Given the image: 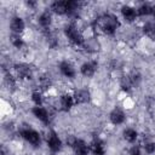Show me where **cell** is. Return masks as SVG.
<instances>
[{
    "instance_id": "d6986e66",
    "label": "cell",
    "mask_w": 155,
    "mask_h": 155,
    "mask_svg": "<svg viewBox=\"0 0 155 155\" xmlns=\"http://www.w3.org/2000/svg\"><path fill=\"white\" fill-rule=\"evenodd\" d=\"M124 137L127 142H134L137 139V132L132 128H127L125 132H124Z\"/></svg>"
},
{
    "instance_id": "5bb4252c",
    "label": "cell",
    "mask_w": 155,
    "mask_h": 155,
    "mask_svg": "<svg viewBox=\"0 0 155 155\" xmlns=\"http://www.w3.org/2000/svg\"><path fill=\"white\" fill-rule=\"evenodd\" d=\"M59 68H61V71H62L65 76H68V78H74L75 70H74V68H73V65H71L70 63H68V62H62L61 65H59Z\"/></svg>"
},
{
    "instance_id": "4316f807",
    "label": "cell",
    "mask_w": 155,
    "mask_h": 155,
    "mask_svg": "<svg viewBox=\"0 0 155 155\" xmlns=\"http://www.w3.org/2000/svg\"><path fill=\"white\" fill-rule=\"evenodd\" d=\"M128 155H142V154H140V151H139L138 148H132Z\"/></svg>"
},
{
    "instance_id": "7402d4cb",
    "label": "cell",
    "mask_w": 155,
    "mask_h": 155,
    "mask_svg": "<svg viewBox=\"0 0 155 155\" xmlns=\"http://www.w3.org/2000/svg\"><path fill=\"white\" fill-rule=\"evenodd\" d=\"M11 42H12L16 47H18V48L23 45V41H22L19 34H12V35H11Z\"/></svg>"
},
{
    "instance_id": "83f0119b",
    "label": "cell",
    "mask_w": 155,
    "mask_h": 155,
    "mask_svg": "<svg viewBox=\"0 0 155 155\" xmlns=\"http://www.w3.org/2000/svg\"><path fill=\"white\" fill-rule=\"evenodd\" d=\"M0 155H7V154H6V151H5V149H4V148H2V149H1V151H0Z\"/></svg>"
},
{
    "instance_id": "8992f818",
    "label": "cell",
    "mask_w": 155,
    "mask_h": 155,
    "mask_svg": "<svg viewBox=\"0 0 155 155\" xmlns=\"http://www.w3.org/2000/svg\"><path fill=\"white\" fill-rule=\"evenodd\" d=\"M11 29L15 34H19L24 29V22L19 17H13L11 21Z\"/></svg>"
},
{
    "instance_id": "ba28073f",
    "label": "cell",
    "mask_w": 155,
    "mask_h": 155,
    "mask_svg": "<svg viewBox=\"0 0 155 155\" xmlns=\"http://www.w3.org/2000/svg\"><path fill=\"white\" fill-rule=\"evenodd\" d=\"M74 99H75L76 103H80V104L86 103V102L90 101V92L86 91V90H79V91L75 92Z\"/></svg>"
},
{
    "instance_id": "44dd1931",
    "label": "cell",
    "mask_w": 155,
    "mask_h": 155,
    "mask_svg": "<svg viewBox=\"0 0 155 155\" xmlns=\"http://www.w3.org/2000/svg\"><path fill=\"white\" fill-rule=\"evenodd\" d=\"M128 78H130V81H131L132 86H133V85H138L139 81H140V74H139L138 71H132Z\"/></svg>"
},
{
    "instance_id": "7a4b0ae2",
    "label": "cell",
    "mask_w": 155,
    "mask_h": 155,
    "mask_svg": "<svg viewBox=\"0 0 155 155\" xmlns=\"http://www.w3.org/2000/svg\"><path fill=\"white\" fill-rule=\"evenodd\" d=\"M65 35H67L68 39H69L73 44H75V45H82V42H84L82 35H81V34L78 31V29H76L75 27H73V25H69V27L65 28Z\"/></svg>"
},
{
    "instance_id": "5b68a950",
    "label": "cell",
    "mask_w": 155,
    "mask_h": 155,
    "mask_svg": "<svg viewBox=\"0 0 155 155\" xmlns=\"http://www.w3.org/2000/svg\"><path fill=\"white\" fill-rule=\"evenodd\" d=\"M15 70L18 74V76H21V78L29 79L31 76V70L25 64H17V65H15Z\"/></svg>"
},
{
    "instance_id": "30bf717a",
    "label": "cell",
    "mask_w": 155,
    "mask_h": 155,
    "mask_svg": "<svg viewBox=\"0 0 155 155\" xmlns=\"http://www.w3.org/2000/svg\"><path fill=\"white\" fill-rule=\"evenodd\" d=\"M73 148H74L76 155H87L88 154V148H87V145L85 144L84 140L76 139V142L73 145Z\"/></svg>"
},
{
    "instance_id": "277c9868",
    "label": "cell",
    "mask_w": 155,
    "mask_h": 155,
    "mask_svg": "<svg viewBox=\"0 0 155 155\" xmlns=\"http://www.w3.org/2000/svg\"><path fill=\"white\" fill-rule=\"evenodd\" d=\"M47 143H48V147L52 151H58L61 149V145H62L61 139L57 137V134L54 132H51V134L47 139Z\"/></svg>"
},
{
    "instance_id": "3957f363",
    "label": "cell",
    "mask_w": 155,
    "mask_h": 155,
    "mask_svg": "<svg viewBox=\"0 0 155 155\" xmlns=\"http://www.w3.org/2000/svg\"><path fill=\"white\" fill-rule=\"evenodd\" d=\"M22 136L24 137V139H27L29 143H31V144H34V145H36V144L40 143V136H39V133H38L36 131L31 130V128H25V130H23V131H22Z\"/></svg>"
},
{
    "instance_id": "6da1fadb",
    "label": "cell",
    "mask_w": 155,
    "mask_h": 155,
    "mask_svg": "<svg viewBox=\"0 0 155 155\" xmlns=\"http://www.w3.org/2000/svg\"><path fill=\"white\" fill-rule=\"evenodd\" d=\"M97 25L104 34L111 35L119 27V21L114 15H104L97 21Z\"/></svg>"
},
{
    "instance_id": "f1b7e54d",
    "label": "cell",
    "mask_w": 155,
    "mask_h": 155,
    "mask_svg": "<svg viewBox=\"0 0 155 155\" xmlns=\"http://www.w3.org/2000/svg\"><path fill=\"white\" fill-rule=\"evenodd\" d=\"M153 16H154V18H155V6L153 7Z\"/></svg>"
},
{
    "instance_id": "7c38bea8",
    "label": "cell",
    "mask_w": 155,
    "mask_h": 155,
    "mask_svg": "<svg viewBox=\"0 0 155 155\" xmlns=\"http://www.w3.org/2000/svg\"><path fill=\"white\" fill-rule=\"evenodd\" d=\"M33 113H34V115L39 119V120H41L42 122H48V113H47V110L45 109V108H42V107H35L34 109H33Z\"/></svg>"
},
{
    "instance_id": "d4e9b609",
    "label": "cell",
    "mask_w": 155,
    "mask_h": 155,
    "mask_svg": "<svg viewBox=\"0 0 155 155\" xmlns=\"http://www.w3.org/2000/svg\"><path fill=\"white\" fill-rule=\"evenodd\" d=\"M144 149H145V151H147L148 154L154 153V151H155V143H147L145 147H144Z\"/></svg>"
},
{
    "instance_id": "52a82bcc",
    "label": "cell",
    "mask_w": 155,
    "mask_h": 155,
    "mask_svg": "<svg viewBox=\"0 0 155 155\" xmlns=\"http://www.w3.org/2000/svg\"><path fill=\"white\" fill-rule=\"evenodd\" d=\"M90 148H91V151H92L94 155H104V151H105V150H104V144H103L102 140L94 139V140L91 143Z\"/></svg>"
},
{
    "instance_id": "8fae6325",
    "label": "cell",
    "mask_w": 155,
    "mask_h": 155,
    "mask_svg": "<svg viewBox=\"0 0 155 155\" xmlns=\"http://www.w3.org/2000/svg\"><path fill=\"white\" fill-rule=\"evenodd\" d=\"M96 68H97L96 63H93V62H87V63H84V64L81 65V73H82V75H85V76H92V75L94 74V71H96Z\"/></svg>"
},
{
    "instance_id": "2e32d148",
    "label": "cell",
    "mask_w": 155,
    "mask_h": 155,
    "mask_svg": "<svg viewBox=\"0 0 155 155\" xmlns=\"http://www.w3.org/2000/svg\"><path fill=\"white\" fill-rule=\"evenodd\" d=\"M59 104H61V108L63 110H69L73 105V97H70L68 94L62 96L61 99H59Z\"/></svg>"
},
{
    "instance_id": "cb8c5ba5",
    "label": "cell",
    "mask_w": 155,
    "mask_h": 155,
    "mask_svg": "<svg viewBox=\"0 0 155 155\" xmlns=\"http://www.w3.org/2000/svg\"><path fill=\"white\" fill-rule=\"evenodd\" d=\"M33 101H34V103L39 107V105L41 104V102H42V99H41V94H40L39 92H34V93H33Z\"/></svg>"
},
{
    "instance_id": "4fadbf2b",
    "label": "cell",
    "mask_w": 155,
    "mask_h": 155,
    "mask_svg": "<svg viewBox=\"0 0 155 155\" xmlns=\"http://www.w3.org/2000/svg\"><path fill=\"white\" fill-rule=\"evenodd\" d=\"M51 8L53 12H56L58 15L67 13V1H54L51 5Z\"/></svg>"
},
{
    "instance_id": "e0dca14e",
    "label": "cell",
    "mask_w": 155,
    "mask_h": 155,
    "mask_svg": "<svg viewBox=\"0 0 155 155\" xmlns=\"http://www.w3.org/2000/svg\"><path fill=\"white\" fill-rule=\"evenodd\" d=\"M143 31L145 33L147 36H149L150 39L155 40V24L154 23H147V24H144Z\"/></svg>"
},
{
    "instance_id": "484cf974",
    "label": "cell",
    "mask_w": 155,
    "mask_h": 155,
    "mask_svg": "<svg viewBox=\"0 0 155 155\" xmlns=\"http://www.w3.org/2000/svg\"><path fill=\"white\" fill-rule=\"evenodd\" d=\"M41 85H42L44 87H48V86H50V79H48L47 76H44V78L41 79Z\"/></svg>"
},
{
    "instance_id": "ffe728a7",
    "label": "cell",
    "mask_w": 155,
    "mask_h": 155,
    "mask_svg": "<svg viewBox=\"0 0 155 155\" xmlns=\"http://www.w3.org/2000/svg\"><path fill=\"white\" fill-rule=\"evenodd\" d=\"M138 13H139L140 16H148V15L153 13V7H151L149 4H143V5L139 6Z\"/></svg>"
},
{
    "instance_id": "9c48e42d",
    "label": "cell",
    "mask_w": 155,
    "mask_h": 155,
    "mask_svg": "<svg viewBox=\"0 0 155 155\" xmlns=\"http://www.w3.org/2000/svg\"><path fill=\"white\" fill-rule=\"evenodd\" d=\"M110 120L113 124L115 125H119V124H122L124 120H125V114L122 110L120 109H114L111 113H110Z\"/></svg>"
},
{
    "instance_id": "603a6c76",
    "label": "cell",
    "mask_w": 155,
    "mask_h": 155,
    "mask_svg": "<svg viewBox=\"0 0 155 155\" xmlns=\"http://www.w3.org/2000/svg\"><path fill=\"white\" fill-rule=\"evenodd\" d=\"M131 86H132V84H131V81H130V78H128V76L122 78V80H121V87H122L124 90L128 91V90L131 88Z\"/></svg>"
},
{
    "instance_id": "9a60e30c",
    "label": "cell",
    "mask_w": 155,
    "mask_h": 155,
    "mask_svg": "<svg viewBox=\"0 0 155 155\" xmlns=\"http://www.w3.org/2000/svg\"><path fill=\"white\" fill-rule=\"evenodd\" d=\"M121 12H122V16H124V18H125L126 21L132 22V21L136 19V11H134L132 7H130V6H124V7L121 8Z\"/></svg>"
},
{
    "instance_id": "ac0fdd59",
    "label": "cell",
    "mask_w": 155,
    "mask_h": 155,
    "mask_svg": "<svg viewBox=\"0 0 155 155\" xmlns=\"http://www.w3.org/2000/svg\"><path fill=\"white\" fill-rule=\"evenodd\" d=\"M39 22H40V24H41L44 28L50 27V24H51V15H50L48 12H44V13L40 16Z\"/></svg>"
}]
</instances>
